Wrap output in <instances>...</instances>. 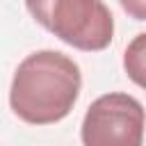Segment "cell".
I'll list each match as a JSON object with an SVG mask.
<instances>
[{
  "label": "cell",
  "instance_id": "obj_1",
  "mask_svg": "<svg viewBox=\"0 0 146 146\" xmlns=\"http://www.w3.org/2000/svg\"><path fill=\"white\" fill-rule=\"evenodd\" d=\"M82 89L80 66L59 50L30 52L14 71L9 87L11 112L30 125L66 119Z\"/></svg>",
  "mask_w": 146,
  "mask_h": 146
},
{
  "label": "cell",
  "instance_id": "obj_2",
  "mask_svg": "<svg viewBox=\"0 0 146 146\" xmlns=\"http://www.w3.org/2000/svg\"><path fill=\"white\" fill-rule=\"evenodd\" d=\"M30 16L59 41L84 52L105 50L114 36V16L103 0H25Z\"/></svg>",
  "mask_w": 146,
  "mask_h": 146
},
{
  "label": "cell",
  "instance_id": "obj_3",
  "mask_svg": "<svg viewBox=\"0 0 146 146\" xmlns=\"http://www.w3.org/2000/svg\"><path fill=\"white\" fill-rule=\"evenodd\" d=\"M80 139L84 146H141L144 105L123 91L98 96L84 112Z\"/></svg>",
  "mask_w": 146,
  "mask_h": 146
},
{
  "label": "cell",
  "instance_id": "obj_4",
  "mask_svg": "<svg viewBox=\"0 0 146 146\" xmlns=\"http://www.w3.org/2000/svg\"><path fill=\"white\" fill-rule=\"evenodd\" d=\"M144 48H146V34L139 32L132 43L125 48V55H123V66H125V73L132 78L135 84H144Z\"/></svg>",
  "mask_w": 146,
  "mask_h": 146
},
{
  "label": "cell",
  "instance_id": "obj_5",
  "mask_svg": "<svg viewBox=\"0 0 146 146\" xmlns=\"http://www.w3.org/2000/svg\"><path fill=\"white\" fill-rule=\"evenodd\" d=\"M123 11L130 14L135 21H146V0H119Z\"/></svg>",
  "mask_w": 146,
  "mask_h": 146
}]
</instances>
